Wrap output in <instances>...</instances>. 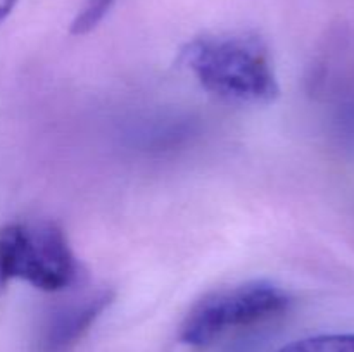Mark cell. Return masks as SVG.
Segmentation results:
<instances>
[{
  "label": "cell",
  "mask_w": 354,
  "mask_h": 352,
  "mask_svg": "<svg viewBox=\"0 0 354 352\" xmlns=\"http://www.w3.org/2000/svg\"><path fill=\"white\" fill-rule=\"evenodd\" d=\"M180 62L223 102L266 106L280 93L268 45L251 31L194 38L180 52Z\"/></svg>",
  "instance_id": "6da1fadb"
},
{
  "label": "cell",
  "mask_w": 354,
  "mask_h": 352,
  "mask_svg": "<svg viewBox=\"0 0 354 352\" xmlns=\"http://www.w3.org/2000/svg\"><path fill=\"white\" fill-rule=\"evenodd\" d=\"M78 276V261L55 221H12L0 226V292L14 280L44 292H64Z\"/></svg>",
  "instance_id": "7a4b0ae2"
},
{
  "label": "cell",
  "mask_w": 354,
  "mask_h": 352,
  "mask_svg": "<svg viewBox=\"0 0 354 352\" xmlns=\"http://www.w3.org/2000/svg\"><path fill=\"white\" fill-rule=\"evenodd\" d=\"M290 304L282 286L263 280L214 290L189 311L180 326V342L194 349L209 347L228 331L282 316Z\"/></svg>",
  "instance_id": "3957f363"
},
{
  "label": "cell",
  "mask_w": 354,
  "mask_h": 352,
  "mask_svg": "<svg viewBox=\"0 0 354 352\" xmlns=\"http://www.w3.org/2000/svg\"><path fill=\"white\" fill-rule=\"evenodd\" d=\"M114 293L97 289L54 304L35 337V352H68L111 306Z\"/></svg>",
  "instance_id": "277c9868"
},
{
  "label": "cell",
  "mask_w": 354,
  "mask_h": 352,
  "mask_svg": "<svg viewBox=\"0 0 354 352\" xmlns=\"http://www.w3.org/2000/svg\"><path fill=\"white\" fill-rule=\"evenodd\" d=\"M279 352H354V333H328L301 338Z\"/></svg>",
  "instance_id": "5b68a950"
},
{
  "label": "cell",
  "mask_w": 354,
  "mask_h": 352,
  "mask_svg": "<svg viewBox=\"0 0 354 352\" xmlns=\"http://www.w3.org/2000/svg\"><path fill=\"white\" fill-rule=\"evenodd\" d=\"M116 0H85L82 9L75 16L71 23V33L73 35H86L92 30H95L100 24V21L106 17L111 7L114 6Z\"/></svg>",
  "instance_id": "8992f818"
},
{
  "label": "cell",
  "mask_w": 354,
  "mask_h": 352,
  "mask_svg": "<svg viewBox=\"0 0 354 352\" xmlns=\"http://www.w3.org/2000/svg\"><path fill=\"white\" fill-rule=\"evenodd\" d=\"M17 0H0V26L6 23L7 17L10 16V12L14 10L16 7Z\"/></svg>",
  "instance_id": "52a82bcc"
}]
</instances>
